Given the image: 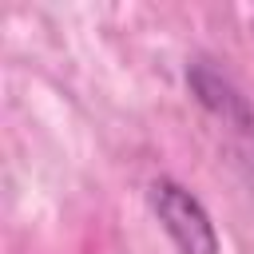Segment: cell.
Here are the masks:
<instances>
[{"label": "cell", "instance_id": "6da1fadb", "mask_svg": "<svg viewBox=\"0 0 254 254\" xmlns=\"http://www.w3.org/2000/svg\"><path fill=\"white\" fill-rule=\"evenodd\" d=\"M151 210L171 234V242L179 246V254H218V234H214L206 206L175 179L151 183Z\"/></svg>", "mask_w": 254, "mask_h": 254}, {"label": "cell", "instance_id": "7a4b0ae2", "mask_svg": "<svg viewBox=\"0 0 254 254\" xmlns=\"http://www.w3.org/2000/svg\"><path fill=\"white\" fill-rule=\"evenodd\" d=\"M187 83H190V91L198 95V103L210 111V115H218L226 127H234L238 135H254V107L246 103V95L226 79V75H218L214 67H206V64H194L190 71H187Z\"/></svg>", "mask_w": 254, "mask_h": 254}]
</instances>
